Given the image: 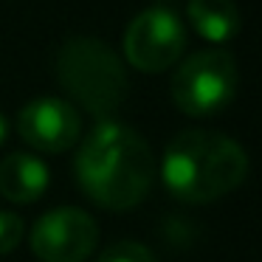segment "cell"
Wrapping results in <instances>:
<instances>
[{
    "label": "cell",
    "mask_w": 262,
    "mask_h": 262,
    "mask_svg": "<svg viewBox=\"0 0 262 262\" xmlns=\"http://www.w3.org/2000/svg\"><path fill=\"white\" fill-rule=\"evenodd\" d=\"M152 147L119 119H99L76 152V178L104 209L121 211L141 203L152 186Z\"/></svg>",
    "instance_id": "6da1fadb"
},
{
    "label": "cell",
    "mask_w": 262,
    "mask_h": 262,
    "mask_svg": "<svg viewBox=\"0 0 262 262\" xmlns=\"http://www.w3.org/2000/svg\"><path fill=\"white\" fill-rule=\"evenodd\" d=\"M248 172V155L234 138L214 130H183L166 144L161 175L175 198L209 203L234 192Z\"/></svg>",
    "instance_id": "7a4b0ae2"
},
{
    "label": "cell",
    "mask_w": 262,
    "mask_h": 262,
    "mask_svg": "<svg viewBox=\"0 0 262 262\" xmlns=\"http://www.w3.org/2000/svg\"><path fill=\"white\" fill-rule=\"evenodd\" d=\"M57 79L62 91L96 119H113L127 99L130 82L121 57L96 37H71L57 54Z\"/></svg>",
    "instance_id": "3957f363"
},
{
    "label": "cell",
    "mask_w": 262,
    "mask_h": 262,
    "mask_svg": "<svg viewBox=\"0 0 262 262\" xmlns=\"http://www.w3.org/2000/svg\"><path fill=\"white\" fill-rule=\"evenodd\" d=\"M237 62L223 48H200L178 65L172 76V102L189 116L223 110L237 91Z\"/></svg>",
    "instance_id": "277c9868"
},
{
    "label": "cell",
    "mask_w": 262,
    "mask_h": 262,
    "mask_svg": "<svg viewBox=\"0 0 262 262\" xmlns=\"http://www.w3.org/2000/svg\"><path fill=\"white\" fill-rule=\"evenodd\" d=\"M186 48V26L172 9L149 6L130 20L124 31V57L141 71H164Z\"/></svg>",
    "instance_id": "5b68a950"
},
{
    "label": "cell",
    "mask_w": 262,
    "mask_h": 262,
    "mask_svg": "<svg viewBox=\"0 0 262 262\" xmlns=\"http://www.w3.org/2000/svg\"><path fill=\"white\" fill-rule=\"evenodd\" d=\"M31 251L42 262H82L99 243V226L76 206L48 209L31 226Z\"/></svg>",
    "instance_id": "8992f818"
},
{
    "label": "cell",
    "mask_w": 262,
    "mask_h": 262,
    "mask_svg": "<svg viewBox=\"0 0 262 262\" xmlns=\"http://www.w3.org/2000/svg\"><path fill=\"white\" fill-rule=\"evenodd\" d=\"M17 130L31 147L42 152H62L74 147L82 133L79 110L59 96H37L23 104L17 116Z\"/></svg>",
    "instance_id": "52a82bcc"
},
{
    "label": "cell",
    "mask_w": 262,
    "mask_h": 262,
    "mask_svg": "<svg viewBox=\"0 0 262 262\" xmlns=\"http://www.w3.org/2000/svg\"><path fill=\"white\" fill-rule=\"evenodd\" d=\"M48 166L31 152H12L0 161V194L14 203H31L48 189Z\"/></svg>",
    "instance_id": "ba28073f"
},
{
    "label": "cell",
    "mask_w": 262,
    "mask_h": 262,
    "mask_svg": "<svg viewBox=\"0 0 262 262\" xmlns=\"http://www.w3.org/2000/svg\"><path fill=\"white\" fill-rule=\"evenodd\" d=\"M186 14L194 31L211 42H226L239 31V12L234 0H189Z\"/></svg>",
    "instance_id": "9c48e42d"
},
{
    "label": "cell",
    "mask_w": 262,
    "mask_h": 262,
    "mask_svg": "<svg viewBox=\"0 0 262 262\" xmlns=\"http://www.w3.org/2000/svg\"><path fill=\"white\" fill-rule=\"evenodd\" d=\"M99 262H158V259L147 245L136 243V239H116L102 251Z\"/></svg>",
    "instance_id": "30bf717a"
},
{
    "label": "cell",
    "mask_w": 262,
    "mask_h": 262,
    "mask_svg": "<svg viewBox=\"0 0 262 262\" xmlns=\"http://www.w3.org/2000/svg\"><path fill=\"white\" fill-rule=\"evenodd\" d=\"M23 237V220L14 211L0 209V254H9Z\"/></svg>",
    "instance_id": "8fae6325"
},
{
    "label": "cell",
    "mask_w": 262,
    "mask_h": 262,
    "mask_svg": "<svg viewBox=\"0 0 262 262\" xmlns=\"http://www.w3.org/2000/svg\"><path fill=\"white\" fill-rule=\"evenodd\" d=\"M6 133H9V121H6V116L0 113V144H3V138H6Z\"/></svg>",
    "instance_id": "7c38bea8"
}]
</instances>
